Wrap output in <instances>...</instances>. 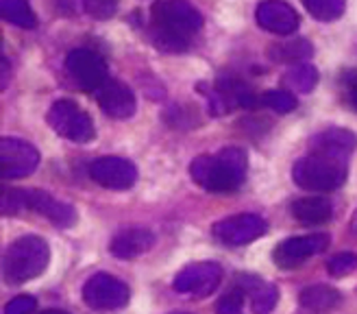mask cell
I'll use <instances>...</instances> for the list:
<instances>
[{
    "label": "cell",
    "instance_id": "cell-17",
    "mask_svg": "<svg viewBox=\"0 0 357 314\" xmlns=\"http://www.w3.org/2000/svg\"><path fill=\"white\" fill-rule=\"evenodd\" d=\"M357 147V135L349 129H337V127H331L323 133L314 135L312 140V147L314 151H327V153H333V155H340V157H347L355 151Z\"/></svg>",
    "mask_w": 357,
    "mask_h": 314
},
{
    "label": "cell",
    "instance_id": "cell-6",
    "mask_svg": "<svg viewBox=\"0 0 357 314\" xmlns=\"http://www.w3.org/2000/svg\"><path fill=\"white\" fill-rule=\"evenodd\" d=\"M46 122L57 135L77 144L92 142L96 135L94 122L89 118V114H85L75 100H68V98H61L52 105L48 110Z\"/></svg>",
    "mask_w": 357,
    "mask_h": 314
},
{
    "label": "cell",
    "instance_id": "cell-24",
    "mask_svg": "<svg viewBox=\"0 0 357 314\" xmlns=\"http://www.w3.org/2000/svg\"><path fill=\"white\" fill-rule=\"evenodd\" d=\"M279 301V290L273 284H257L251 290V312L253 314H271Z\"/></svg>",
    "mask_w": 357,
    "mask_h": 314
},
{
    "label": "cell",
    "instance_id": "cell-23",
    "mask_svg": "<svg viewBox=\"0 0 357 314\" xmlns=\"http://www.w3.org/2000/svg\"><path fill=\"white\" fill-rule=\"evenodd\" d=\"M303 7L318 22H333L344 13L347 0H303Z\"/></svg>",
    "mask_w": 357,
    "mask_h": 314
},
{
    "label": "cell",
    "instance_id": "cell-22",
    "mask_svg": "<svg viewBox=\"0 0 357 314\" xmlns=\"http://www.w3.org/2000/svg\"><path fill=\"white\" fill-rule=\"evenodd\" d=\"M283 83L294 92L310 94L318 85V70L312 63H298L288 70V75L283 77Z\"/></svg>",
    "mask_w": 357,
    "mask_h": 314
},
{
    "label": "cell",
    "instance_id": "cell-29",
    "mask_svg": "<svg viewBox=\"0 0 357 314\" xmlns=\"http://www.w3.org/2000/svg\"><path fill=\"white\" fill-rule=\"evenodd\" d=\"M35 306H38V301H35V297L31 294H20L15 297V299H11L5 308V314H31L35 310Z\"/></svg>",
    "mask_w": 357,
    "mask_h": 314
},
{
    "label": "cell",
    "instance_id": "cell-18",
    "mask_svg": "<svg viewBox=\"0 0 357 314\" xmlns=\"http://www.w3.org/2000/svg\"><path fill=\"white\" fill-rule=\"evenodd\" d=\"M331 201L325 197H303L296 199L292 203V214L294 218H298L301 223H307V225H320L331 218Z\"/></svg>",
    "mask_w": 357,
    "mask_h": 314
},
{
    "label": "cell",
    "instance_id": "cell-27",
    "mask_svg": "<svg viewBox=\"0 0 357 314\" xmlns=\"http://www.w3.org/2000/svg\"><path fill=\"white\" fill-rule=\"evenodd\" d=\"M357 269V255L355 253H337L327 262V271L335 277H342L349 275Z\"/></svg>",
    "mask_w": 357,
    "mask_h": 314
},
{
    "label": "cell",
    "instance_id": "cell-10",
    "mask_svg": "<svg viewBox=\"0 0 357 314\" xmlns=\"http://www.w3.org/2000/svg\"><path fill=\"white\" fill-rule=\"evenodd\" d=\"M66 70L81 90H98L107 81V63L98 52L77 48L66 57Z\"/></svg>",
    "mask_w": 357,
    "mask_h": 314
},
{
    "label": "cell",
    "instance_id": "cell-28",
    "mask_svg": "<svg viewBox=\"0 0 357 314\" xmlns=\"http://www.w3.org/2000/svg\"><path fill=\"white\" fill-rule=\"evenodd\" d=\"M242 294L244 290H231L216 304V314H242Z\"/></svg>",
    "mask_w": 357,
    "mask_h": 314
},
{
    "label": "cell",
    "instance_id": "cell-9",
    "mask_svg": "<svg viewBox=\"0 0 357 314\" xmlns=\"http://www.w3.org/2000/svg\"><path fill=\"white\" fill-rule=\"evenodd\" d=\"M40 164V151L20 137L0 140V172L5 179H20Z\"/></svg>",
    "mask_w": 357,
    "mask_h": 314
},
{
    "label": "cell",
    "instance_id": "cell-8",
    "mask_svg": "<svg viewBox=\"0 0 357 314\" xmlns=\"http://www.w3.org/2000/svg\"><path fill=\"white\" fill-rule=\"evenodd\" d=\"M222 269L216 262H196V264L185 267L174 277V290L181 294H190L192 299H203L209 297L220 286Z\"/></svg>",
    "mask_w": 357,
    "mask_h": 314
},
{
    "label": "cell",
    "instance_id": "cell-15",
    "mask_svg": "<svg viewBox=\"0 0 357 314\" xmlns=\"http://www.w3.org/2000/svg\"><path fill=\"white\" fill-rule=\"evenodd\" d=\"M96 100L100 105V110L112 118H129L135 112V96L131 92V87L116 79H107L98 87Z\"/></svg>",
    "mask_w": 357,
    "mask_h": 314
},
{
    "label": "cell",
    "instance_id": "cell-25",
    "mask_svg": "<svg viewBox=\"0 0 357 314\" xmlns=\"http://www.w3.org/2000/svg\"><path fill=\"white\" fill-rule=\"evenodd\" d=\"M264 105H268L273 112L277 114H288V112H294L296 110V98L294 94L285 92V90H273V92H266L261 96Z\"/></svg>",
    "mask_w": 357,
    "mask_h": 314
},
{
    "label": "cell",
    "instance_id": "cell-3",
    "mask_svg": "<svg viewBox=\"0 0 357 314\" xmlns=\"http://www.w3.org/2000/svg\"><path fill=\"white\" fill-rule=\"evenodd\" d=\"M292 174L303 190L331 192L347 181V157L310 149V153L294 164Z\"/></svg>",
    "mask_w": 357,
    "mask_h": 314
},
{
    "label": "cell",
    "instance_id": "cell-5",
    "mask_svg": "<svg viewBox=\"0 0 357 314\" xmlns=\"http://www.w3.org/2000/svg\"><path fill=\"white\" fill-rule=\"evenodd\" d=\"M22 209H35L59 227H73L77 212L73 205L61 203L44 190H9L3 195V214H17Z\"/></svg>",
    "mask_w": 357,
    "mask_h": 314
},
{
    "label": "cell",
    "instance_id": "cell-32",
    "mask_svg": "<svg viewBox=\"0 0 357 314\" xmlns=\"http://www.w3.org/2000/svg\"><path fill=\"white\" fill-rule=\"evenodd\" d=\"M174 314H185V312H174Z\"/></svg>",
    "mask_w": 357,
    "mask_h": 314
},
{
    "label": "cell",
    "instance_id": "cell-11",
    "mask_svg": "<svg viewBox=\"0 0 357 314\" xmlns=\"http://www.w3.org/2000/svg\"><path fill=\"white\" fill-rule=\"evenodd\" d=\"M268 230V225L257 214H236L222 218L213 225V236H216L227 247H242L257 238H261Z\"/></svg>",
    "mask_w": 357,
    "mask_h": 314
},
{
    "label": "cell",
    "instance_id": "cell-2",
    "mask_svg": "<svg viewBox=\"0 0 357 314\" xmlns=\"http://www.w3.org/2000/svg\"><path fill=\"white\" fill-rule=\"evenodd\" d=\"M246 153L238 147H227L213 155H199L190 166L194 184L207 192H234L246 179Z\"/></svg>",
    "mask_w": 357,
    "mask_h": 314
},
{
    "label": "cell",
    "instance_id": "cell-16",
    "mask_svg": "<svg viewBox=\"0 0 357 314\" xmlns=\"http://www.w3.org/2000/svg\"><path fill=\"white\" fill-rule=\"evenodd\" d=\"M153 244H155V234L151 230H144V227H127V230L118 232L112 238L109 251L120 260H131L151 251Z\"/></svg>",
    "mask_w": 357,
    "mask_h": 314
},
{
    "label": "cell",
    "instance_id": "cell-12",
    "mask_svg": "<svg viewBox=\"0 0 357 314\" xmlns=\"http://www.w3.org/2000/svg\"><path fill=\"white\" fill-rule=\"evenodd\" d=\"M89 177L98 186L109 190H129L137 181V168L133 162L116 155L98 157L96 162L89 164Z\"/></svg>",
    "mask_w": 357,
    "mask_h": 314
},
{
    "label": "cell",
    "instance_id": "cell-1",
    "mask_svg": "<svg viewBox=\"0 0 357 314\" xmlns=\"http://www.w3.org/2000/svg\"><path fill=\"white\" fill-rule=\"evenodd\" d=\"M153 42L164 52H181L203 29V15L190 0H155Z\"/></svg>",
    "mask_w": 357,
    "mask_h": 314
},
{
    "label": "cell",
    "instance_id": "cell-19",
    "mask_svg": "<svg viewBox=\"0 0 357 314\" xmlns=\"http://www.w3.org/2000/svg\"><path fill=\"white\" fill-rule=\"evenodd\" d=\"M298 301H301L303 308H307V310L325 312V310H333L337 304H340L342 294H340V290H335L331 286L316 284V286H310L305 290H301Z\"/></svg>",
    "mask_w": 357,
    "mask_h": 314
},
{
    "label": "cell",
    "instance_id": "cell-21",
    "mask_svg": "<svg viewBox=\"0 0 357 314\" xmlns=\"http://www.w3.org/2000/svg\"><path fill=\"white\" fill-rule=\"evenodd\" d=\"M312 55H314V46L307 40H290L271 46V57L283 63H294V61L305 63Z\"/></svg>",
    "mask_w": 357,
    "mask_h": 314
},
{
    "label": "cell",
    "instance_id": "cell-26",
    "mask_svg": "<svg viewBox=\"0 0 357 314\" xmlns=\"http://www.w3.org/2000/svg\"><path fill=\"white\" fill-rule=\"evenodd\" d=\"M83 11L94 20H109L118 11V0H83Z\"/></svg>",
    "mask_w": 357,
    "mask_h": 314
},
{
    "label": "cell",
    "instance_id": "cell-31",
    "mask_svg": "<svg viewBox=\"0 0 357 314\" xmlns=\"http://www.w3.org/2000/svg\"><path fill=\"white\" fill-rule=\"evenodd\" d=\"M40 314H68L66 310H55V308H52V310H44V312H40Z\"/></svg>",
    "mask_w": 357,
    "mask_h": 314
},
{
    "label": "cell",
    "instance_id": "cell-20",
    "mask_svg": "<svg viewBox=\"0 0 357 314\" xmlns=\"http://www.w3.org/2000/svg\"><path fill=\"white\" fill-rule=\"evenodd\" d=\"M0 13L13 27L20 29L38 27V15L31 9L29 0H0Z\"/></svg>",
    "mask_w": 357,
    "mask_h": 314
},
{
    "label": "cell",
    "instance_id": "cell-14",
    "mask_svg": "<svg viewBox=\"0 0 357 314\" xmlns=\"http://www.w3.org/2000/svg\"><path fill=\"white\" fill-rule=\"evenodd\" d=\"M255 17L257 24L273 35H292L298 29V13L283 0H264Z\"/></svg>",
    "mask_w": 357,
    "mask_h": 314
},
{
    "label": "cell",
    "instance_id": "cell-7",
    "mask_svg": "<svg viewBox=\"0 0 357 314\" xmlns=\"http://www.w3.org/2000/svg\"><path fill=\"white\" fill-rule=\"evenodd\" d=\"M129 297H131L129 286L109 273H96L89 277L83 286V299L94 310L122 308V306H127Z\"/></svg>",
    "mask_w": 357,
    "mask_h": 314
},
{
    "label": "cell",
    "instance_id": "cell-4",
    "mask_svg": "<svg viewBox=\"0 0 357 314\" xmlns=\"http://www.w3.org/2000/svg\"><path fill=\"white\" fill-rule=\"evenodd\" d=\"M50 260V249L40 236H22L13 240L3 257V275L9 284H24L40 277Z\"/></svg>",
    "mask_w": 357,
    "mask_h": 314
},
{
    "label": "cell",
    "instance_id": "cell-30",
    "mask_svg": "<svg viewBox=\"0 0 357 314\" xmlns=\"http://www.w3.org/2000/svg\"><path fill=\"white\" fill-rule=\"evenodd\" d=\"M349 100H351V105L357 110V79L349 85Z\"/></svg>",
    "mask_w": 357,
    "mask_h": 314
},
{
    "label": "cell",
    "instance_id": "cell-13",
    "mask_svg": "<svg viewBox=\"0 0 357 314\" xmlns=\"http://www.w3.org/2000/svg\"><path fill=\"white\" fill-rule=\"evenodd\" d=\"M327 247H329L327 234H307V236L288 238L275 249V262L281 269L298 267L301 262H305L316 253H323Z\"/></svg>",
    "mask_w": 357,
    "mask_h": 314
}]
</instances>
